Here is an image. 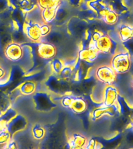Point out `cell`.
Masks as SVG:
<instances>
[{
  "instance_id": "cell-8",
  "label": "cell",
  "mask_w": 133,
  "mask_h": 149,
  "mask_svg": "<svg viewBox=\"0 0 133 149\" xmlns=\"http://www.w3.org/2000/svg\"><path fill=\"white\" fill-rule=\"evenodd\" d=\"M57 50L53 44L42 42L37 47V54L44 59H51L56 54Z\"/></svg>"
},
{
  "instance_id": "cell-27",
  "label": "cell",
  "mask_w": 133,
  "mask_h": 149,
  "mask_svg": "<svg viewBox=\"0 0 133 149\" xmlns=\"http://www.w3.org/2000/svg\"><path fill=\"white\" fill-rule=\"evenodd\" d=\"M40 31L42 37H47L51 33V26H49V23H43L40 25Z\"/></svg>"
},
{
  "instance_id": "cell-22",
  "label": "cell",
  "mask_w": 133,
  "mask_h": 149,
  "mask_svg": "<svg viewBox=\"0 0 133 149\" xmlns=\"http://www.w3.org/2000/svg\"><path fill=\"white\" fill-rule=\"evenodd\" d=\"M16 116V113H15L13 109H8L7 111L4 112L3 114L2 115V116H0V119L2 120L6 121L7 123H9V121L12 120Z\"/></svg>"
},
{
  "instance_id": "cell-2",
  "label": "cell",
  "mask_w": 133,
  "mask_h": 149,
  "mask_svg": "<svg viewBox=\"0 0 133 149\" xmlns=\"http://www.w3.org/2000/svg\"><path fill=\"white\" fill-rule=\"evenodd\" d=\"M93 43L100 54L113 56L117 53L118 42L112 39L110 36L104 35L103 33L95 42H93Z\"/></svg>"
},
{
  "instance_id": "cell-21",
  "label": "cell",
  "mask_w": 133,
  "mask_h": 149,
  "mask_svg": "<svg viewBox=\"0 0 133 149\" xmlns=\"http://www.w3.org/2000/svg\"><path fill=\"white\" fill-rule=\"evenodd\" d=\"M11 141V134L8 131V130H2L0 132V147L4 146L9 144Z\"/></svg>"
},
{
  "instance_id": "cell-6",
  "label": "cell",
  "mask_w": 133,
  "mask_h": 149,
  "mask_svg": "<svg viewBox=\"0 0 133 149\" xmlns=\"http://www.w3.org/2000/svg\"><path fill=\"white\" fill-rule=\"evenodd\" d=\"M40 23H29L24 24V33L28 39L33 42H39L41 40V34L40 31Z\"/></svg>"
},
{
  "instance_id": "cell-35",
  "label": "cell",
  "mask_w": 133,
  "mask_h": 149,
  "mask_svg": "<svg viewBox=\"0 0 133 149\" xmlns=\"http://www.w3.org/2000/svg\"><path fill=\"white\" fill-rule=\"evenodd\" d=\"M129 73L131 75L133 76V56H132V58H131V66L130 69H129Z\"/></svg>"
},
{
  "instance_id": "cell-20",
  "label": "cell",
  "mask_w": 133,
  "mask_h": 149,
  "mask_svg": "<svg viewBox=\"0 0 133 149\" xmlns=\"http://www.w3.org/2000/svg\"><path fill=\"white\" fill-rule=\"evenodd\" d=\"M32 134L36 140H41L45 135V130L41 126L36 125L33 128Z\"/></svg>"
},
{
  "instance_id": "cell-18",
  "label": "cell",
  "mask_w": 133,
  "mask_h": 149,
  "mask_svg": "<svg viewBox=\"0 0 133 149\" xmlns=\"http://www.w3.org/2000/svg\"><path fill=\"white\" fill-rule=\"evenodd\" d=\"M110 7L114 10L117 14L125 13L128 11V7L125 6L121 0H113Z\"/></svg>"
},
{
  "instance_id": "cell-34",
  "label": "cell",
  "mask_w": 133,
  "mask_h": 149,
  "mask_svg": "<svg viewBox=\"0 0 133 149\" xmlns=\"http://www.w3.org/2000/svg\"><path fill=\"white\" fill-rule=\"evenodd\" d=\"M7 148H17V146H16V142L14 141H10L9 142V144H7Z\"/></svg>"
},
{
  "instance_id": "cell-9",
  "label": "cell",
  "mask_w": 133,
  "mask_h": 149,
  "mask_svg": "<svg viewBox=\"0 0 133 149\" xmlns=\"http://www.w3.org/2000/svg\"><path fill=\"white\" fill-rule=\"evenodd\" d=\"M119 93L118 88L112 85H107L104 90V98L102 106H112L115 104Z\"/></svg>"
},
{
  "instance_id": "cell-17",
  "label": "cell",
  "mask_w": 133,
  "mask_h": 149,
  "mask_svg": "<svg viewBox=\"0 0 133 149\" xmlns=\"http://www.w3.org/2000/svg\"><path fill=\"white\" fill-rule=\"evenodd\" d=\"M36 90V85L33 81H26L20 86V91L23 95H31Z\"/></svg>"
},
{
  "instance_id": "cell-16",
  "label": "cell",
  "mask_w": 133,
  "mask_h": 149,
  "mask_svg": "<svg viewBox=\"0 0 133 149\" xmlns=\"http://www.w3.org/2000/svg\"><path fill=\"white\" fill-rule=\"evenodd\" d=\"M118 35L120 40L124 42L133 37V26L121 25L119 28Z\"/></svg>"
},
{
  "instance_id": "cell-5",
  "label": "cell",
  "mask_w": 133,
  "mask_h": 149,
  "mask_svg": "<svg viewBox=\"0 0 133 149\" xmlns=\"http://www.w3.org/2000/svg\"><path fill=\"white\" fill-rule=\"evenodd\" d=\"M5 55L12 61H17L23 58V49L20 44L13 41L6 47Z\"/></svg>"
},
{
  "instance_id": "cell-10",
  "label": "cell",
  "mask_w": 133,
  "mask_h": 149,
  "mask_svg": "<svg viewBox=\"0 0 133 149\" xmlns=\"http://www.w3.org/2000/svg\"><path fill=\"white\" fill-rule=\"evenodd\" d=\"M25 126L26 120H24V118L22 117V116L16 115L12 120H10L8 123L7 130L12 134H13L16 131H19L21 129H23Z\"/></svg>"
},
{
  "instance_id": "cell-29",
  "label": "cell",
  "mask_w": 133,
  "mask_h": 149,
  "mask_svg": "<svg viewBox=\"0 0 133 149\" xmlns=\"http://www.w3.org/2000/svg\"><path fill=\"white\" fill-rule=\"evenodd\" d=\"M75 97H72V96H70V95H68V96H65L62 99V104L63 107H68L69 108L71 104H72V101L74 100Z\"/></svg>"
},
{
  "instance_id": "cell-33",
  "label": "cell",
  "mask_w": 133,
  "mask_h": 149,
  "mask_svg": "<svg viewBox=\"0 0 133 149\" xmlns=\"http://www.w3.org/2000/svg\"><path fill=\"white\" fill-rule=\"evenodd\" d=\"M6 78V71L5 70V68L2 65H0V81H2Z\"/></svg>"
},
{
  "instance_id": "cell-28",
  "label": "cell",
  "mask_w": 133,
  "mask_h": 149,
  "mask_svg": "<svg viewBox=\"0 0 133 149\" xmlns=\"http://www.w3.org/2000/svg\"><path fill=\"white\" fill-rule=\"evenodd\" d=\"M122 138L121 137V135H118V136H116V137H112L111 139L109 140V141H107V147H111L112 144H114L113 145V148H114V147L117 146V144H119V142H120V141H121V139Z\"/></svg>"
},
{
  "instance_id": "cell-36",
  "label": "cell",
  "mask_w": 133,
  "mask_h": 149,
  "mask_svg": "<svg viewBox=\"0 0 133 149\" xmlns=\"http://www.w3.org/2000/svg\"><path fill=\"white\" fill-rule=\"evenodd\" d=\"M132 88L133 89V81H132Z\"/></svg>"
},
{
  "instance_id": "cell-26",
  "label": "cell",
  "mask_w": 133,
  "mask_h": 149,
  "mask_svg": "<svg viewBox=\"0 0 133 149\" xmlns=\"http://www.w3.org/2000/svg\"><path fill=\"white\" fill-rule=\"evenodd\" d=\"M122 45H123L124 48L129 53L131 57L133 56V37L122 42Z\"/></svg>"
},
{
  "instance_id": "cell-13",
  "label": "cell",
  "mask_w": 133,
  "mask_h": 149,
  "mask_svg": "<svg viewBox=\"0 0 133 149\" xmlns=\"http://www.w3.org/2000/svg\"><path fill=\"white\" fill-rule=\"evenodd\" d=\"M69 144L72 148H83L86 147L87 144V140L83 135L75 134L70 137Z\"/></svg>"
},
{
  "instance_id": "cell-1",
  "label": "cell",
  "mask_w": 133,
  "mask_h": 149,
  "mask_svg": "<svg viewBox=\"0 0 133 149\" xmlns=\"http://www.w3.org/2000/svg\"><path fill=\"white\" fill-rule=\"evenodd\" d=\"M131 55L127 51L117 52L113 55L111 66L118 74H125L129 72L131 66Z\"/></svg>"
},
{
  "instance_id": "cell-14",
  "label": "cell",
  "mask_w": 133,
  "mask_h": 149,
  "mask_svg": "<svg viewBox=\"0 0 133 149\" xmlns=\"http://www.w3.org/2000/svg\"><path fill=\"white\" fill-rule=\"evenodd\" d=\"M69 108L76 113H82L86 110L87 103L82 98H74Z\"/></svg>"
},
{
  "instance_id": "cell-11",
  "label": "cell",
  "mask_w": 133,
  "mask_h": 149,
  "mask_svg": "<svg viewBox=\"0 0 133 149\" xmlns=\"http://www.w3.org/2000/svg\"><path fill=\"white\" fill-rule=\"evenodd\" d=\"M98 17L109 25H114L118 21V14L111 8L108 7L98 16Z\"/></svg>"
},
{
  "instance_id": "cell-4",
  "label": "cell",
  "mask_w": 133,
  "mask_h": 149,
  "mask_svg": "<svg viewBox=\"0 0 133 149\" xmlns=\"http://www.w3.org/2000/svg\"><path fill=\"white\" fill-rule=\"evenodd\" d=\"M100 52L94 46V44L90 40L88 47L86 48L82 49L79 52V59L81 61L87 63H92L97 60Z\"/></svg>"
},
{
  "instance_id": "cell-23",
  "label": "cell",
  "mask_w": 133,
  "mask_h": 149,
  "mask_svg": "<svg viewBox=\"0 0 133 149\" xmlns=\"http://www.w3.org/2000/svg\"><path fill=\"white\" fill-rule=\"evenodd\" d=\"M103 147L104 145L100 141H98L96 138H91L89 141H87V144L85 148L89 149H99Z\"/></svg>"
},
{
  "instance_id": "cell-19",
  "label": "cell",
  "mask_w": 133,
  "mask_h": 149,
  "mask_svg": "<svg viewBox=\"0 0 133 149\" xmlns=\"http://www.w3.org/2000/svg\"><path fill=\"white\" fill-rule=\"evenodd\" d=\"M37 6L41 9L60 6V0H37Z\"/></svg>"
},
{
  "instance_id": "cell-3",
  "label": "cell",
  "mask_w": 133,
  "mask_h": 149,
  "mask_svg": "<svg viewBox=\"0 0 133 149\" xmlns=\"http://www.w3.org/2000/svg\"><path fill=\"white\" fill-rule=\"evenodd\" d=\"M95 74L98 81L105 85H113L118 78L115 71L108 65H101L97 68Z\"/></svg>"
},
{
  "instance_id": "cell-30",
  "label": "cell",
  "mask_w": 133,
  "mask_h": 149,
  "mask_svg": "<svg viewBox=\"0 0 133 149\" xmlns=\"http://www.w3.org/2000/svg\"><path fill=\"white\" fill-rule=\"evenodd\" d=\"M60 74H62V76L64 78H68V77L71 76L72 74V67H66L63 68V69L62 70V72H60Z\"/></svg>"
},
{
  "instance_id": "cell-24",
  "label": "cell",
  "mask_w": 133,
  "mask_h": 149,
  "mask_svg": "<svg viewBox=\"0 0 133 149\" xmlns=\"http://www.w3.org/2000/svg\"><path fill=\"white\" fill-rule=\"evenodd\" d=\"M67 16V10L65 9H64V8H62V7H60V6H59L58 8V10H57V13H56L55 19V20L57 19L58 21H62L63 19H66Z\"/></svg>"
},
{
  "instance_id": "cell-32",
  "label": "cell",
  "mask_w": 133,
  "mask_h": 149,
  "mask_svg": "<svg viewBox=\"0 0 133 149\" xmlns=\"http://www.w3.org/2000/svg\"><path fill=\"white\" fill-rule=\"evenodd\" d=\"M9 6V2L7 0H0V13L7 9Z\"/></svg>"
},
{
  "instance_id": "cell-15",
  "label": "cell",
  "mask_w": 133,
  "mask_h": 149,
  "mask_svg": "<svg viewBox=\"0 0 133 149\" xmlns=\"http://www.w3.org/2000/svg\"><path fill=\"white\" fill-rule=\"evenodd\" d=\"M58 6L51 7V8H48V9H42L41 16L44 23H50L55 19L56 13H57V10H58Z\"/></svg>"
},
{
  "instance_id": "cell-25",
  "label": "cell",
  "mask_w": 133,
  "mask_h": 149,
  "mask_svg": "<svg viewBox=\"0 0 133 149\" xmlns=\"http://www.w3.org/2000/svg\"><path fill=\"white\" fill-rule=\"evenodd\" d=\"M51 67H52V69L55 73L57 74H60V72H62V70L64 68V65L62 61H60L59 59H55V60L53 61L52 62V65H51Z\"/></svg>"
},
{
  "instance_id": "cell-7",
  "label": "cell",
  "mask_w": 133,
  "mask_h": 149,
  "mask_svg": "<svg viewBox=\"0 0 133 149\" xmlns=\"http://www.w3.org/2000/svg\"><path fill=\"white\" fill-rule=\"evenodd\" d=\"M118 113V107L116 104L112 105V106H100V107L95 109L92 112V118L93 120H98L104 116H114L115 114Z\"/></svg>"
},
{
  "instance_id": "cell-31",
  "label": "cell",
  "mask_w": 133,
  "mask_h": 149,
  "mask_svg": "<svg viewBox=\"0 0 133 149\" xmlns=\"http://www.w3.org/2000/svg\"><path fill=\"white\" fill-rule=\"evenodd\" d=\"M125 140L128 144H133V127L128 129V130L127 131V134L125 135Z\"/></svg>"
},
{
  "instance_id": "cell-12",
  "label": "cell",
  "mask_w": 133,
  "mask_h": 149,
  "mask_svg": "<svg viewBox=\"0 0 133 149\" xmlns=\"http://www.w3.org/2000/svg\"><path fill=\"white\" fill-rule=\"evenodd\" d=\"M107 85L100 81V85H96L92 91L91 97L93 100L97 103H102L104 98V90Z\"/></svg>"
}]
</instances>
